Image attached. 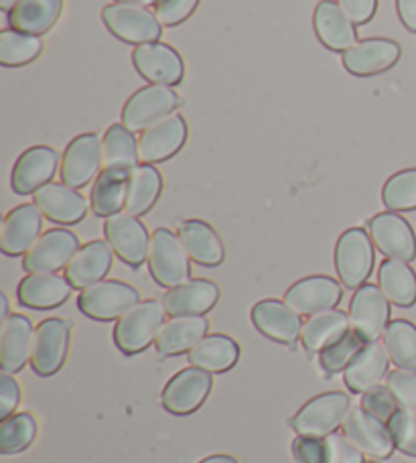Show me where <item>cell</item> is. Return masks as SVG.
<instances>
[{"instance_id": "obj_1", "label": "cell", "mask_w": 416, "mask_h": 463, "mask_svg": "<svg viewBox=\"0 0 416 463\" xmlns=\"http://www.w3.org/2000/svg\"><path fill=\"white\" fill-rule=\"evenodd\" d=\"M165 316L166 311L161 301L148 299L137 303L116 321L112 334L116 347L127 355L145 352L148 345L156 342V335L165 324Z\"/></svg>"}, {"instance_id": "obj_2", "label": "cell", "mask_w": 416, "mask_h": 463, "mask_svg": "<svg viewBox=\"0 0 416 463\" xmlns=\"http://www.w3.org/2000/svg\"><path fill=\"white\" fill-rule=\"evenodd\" d=\"M376 252L368 232L364 228H349L339 236L336 246V270L345 288H360L370 279Z\"/></svg>"}, {"instance_id": "obj_3", "label": "cell", "mask_w": 416, "mask_h": 463, "mask_svg": "<svg viewBox=\"0 0 416 463\" xmlns=\"http://www.w3.org/2000/svg\"><path fill=\"white\" fill-rule=\"evenodd\" d=\"M148 270L156 285L165 288L179 287L191 280V259L183 248L177 234L171 230L159 228L151 236L148 248Z\"/></svg>"}, {"instance_id": "obj_4", "label": "cell", "mask_w": 416, "mask_h": 463, "mask_svg": "<svg viewBox=\"0 0 416 463\" xmlns=\"http://www.w3.org/2000/svg\"><path fill=\"white\" fill-rule=\"evenodd\" d=\"M349 412V396L344 392L331 391L315 396L305 407L290 419V427L297 435L313 437V439H326L327 435L336 433L339 425Z\"/></svg>"}, {"instance_id": "obj_5", "label": "cell", "mask_w": 416, "mask_h": 463, "mask_svg": "<svg viewBox=\"0 0 416 463\" xmlns=\"http://www.w3.org/2000/svg\"><path fill=\"white\" fill-rule=\"evenodd\" d=\"M102 21L114 37L137 47L155 43L163 35V24L148 6L112 3L102 11Z\"/></svg>"}, {"instance_id": "obj_6", "label": "cell", "mask_w": 416, "mask_h": 463, "mask_svg": "<svg viewBox=\"0 0 416 463\" xmlns=\"http://www.w3.org/2000/svg\"><path fill=\"white\" fill-rule=\"evenodd\" d=\"M137 303H140V293L122 280H99L83 288L78 297L80 311L96 321L120 319Z\"/></svg>"}, {"instance_id": "obj_7", "label": "cell", "mask_w": 416, "mask_h": 463, "mask_svg": "<svg viewBox=\"0 0 416 463\" xmlns=\"http://www.w3.org/2000/svg\"><path fill=\"white\" fill-rule=\"evenodd\" d=\"M106 242L112 246L114 254L132 269L143 267L148 260V248H151V236L147 226L137 216L128 212L114 213L104 222Z\"/></svg>"}, {"instance_id": "obj_8", "label": "cell", "mask_w": 416, "mask_h": 463, "mask_svg": "<svg viewBox=\"0 0 416 463\" xmlns=\"http://www.w3.org/2000/svg\"><path fill=\"white\" fill-rule=\"evenodd\" d=\"M71 324L65 319L41 321L33 335L31 366L37 376H53L68 360Z\"/></svg>"}, {"instance_id": "obj_9", "label": "cell", "mask_w": 416, "mask_h": 463, "mask_svg": "<svg viewBox=\"0 0 416 463\" xmlns=\"http://www.w3.org/2000/svg\"><path fill=\"white\" fill-rule=\"evenodd\" d=\"M213 388L210 372L202 368H185L175 374L161 392V404L175 417H187L207 401Z\"/></svg>"}, {"instance_id": "obj_10", "label": "cell", "mask_w": 416, "mask_h": 463, "mask_svg": "<svg viewBox=\"0 0 416 463\" xmlns=\"http://www.w3.org/2000/svg\"><path fill=\"white\" fill-rule=\"evenodd\" d=\"M349 326L352 332L368 342H378L390 324V301L376 285H362L349 301Z\"/></svg>"}, {"instance_id": "obj_11", "label": "cell", "mask_w": 416, "mask_h": 463, "mask_svg": "<svg viewBox=\"0 0 416 463\" xmlns=\"http://www.w3.org/2000/svg\"><path fill=\"white\" fill-rule=\"evenodd\" d=\"M179 102V94L171 86L151 84L128 98L122 109V124L132 132H143L156 120L173 114Z\"/></svg>"}, {"instance_id": "obj_12", "label": "cell", "mask_w": 416, "mask_h": 463, "mask_svg": "<svg viewBox=\"0 0 416 463\" xmlns=\"http://www.w3.org/2000/svg\"><path fill=\"white\" fill-rule=\"evenodd\" d=\"M80 248V240L73 232L65 228L47 230L23 256V269L29 275L33 272H57L68 267Z\"/></svg>"}, {"instance_id": "obj_13", "label": "cell", "mask_w": 416, "mask_h": 463, "mask_svg": "<svg viewBox=\"0 0 416 463\" xmlns=\"http://www.w3.org/2000/svg\"><path fill=\"white\" fill-rule=\"evenodd\" d=\"M187 140V122L173 112L145 128L138 137V159L145 165L163 163L177 155Z\"/></svg>"}, {"instance_id": "obj_14", "label": "cell", "mask_w": 416, "mask_h": 463, "mask_svg": "<svg viewBox=\"0 0 416 463\" xmlns=\"http://www.w3.org/2000/svg\"><path fill=\"white\" fill-rule=\"evenodd\" d=\"M102 167V138L86 132L71 140L61 156V184L73 189L86 187L96 181Z\"/></svg>"}, {"instance_id": "obj_15", "label": "cell", "mask_w": 416, "mask_h": 463, "mask_svg": "<svg viewBox=\"0 0 416 463\" xmlns=\"http://www.w3.org/2000/svg\"><path fill=\"white\" fill-rule=\"evenodd\" d=\"M368 234L373 246L392 260L411 262L416 259V236L412 226L394 212L376 213L368 222Z\"/></svg>"}, {"instance_id": "obj_16", "label": "cell", "mask_w": 416, "mask_h": 463, "mask_svg": "<svg viewBox=\"0 0 416 463\" xmlns=\"http://www.w3.org/2000/svg\"><path fill=\"white\" fill-rule=\"evenodd\" d=\"M344 435L372 459H388L396 449L388 423L370 415L362 407L349 409L344 420Z\"/></svg>"}, {"instance_id": "obj_17", "label": "cell", "mask_w": 416, "mask_h": 463, "mask_svg": "<svg viewBox=\"0 0 416 463\" xmlns=\"http://www.w3.org/2000/svg\"><path fill=\"white\" fill-rule=\"evenodd\" d=\"M250 317H252V324L258 332L272 342L288 345L295 350L297 342L301 340V316H298L293 307H288L285 301H258L252 307Z\"/></svg>"}, {"instance_id": "obj_18", "label": "cell", "mask_w": 416, "mask_h": 463, "mask_svg": "<svg viewBox=\"0 0 416 463\" xmlns=\"http://www.w3.org/2000/svg\"><path fill=\"white\" fill-rule=\"evenodd\" d=\"M132 63L140 76L156 86H177L185 73L181 55L161 41L138 45L132 52Z\"/></svg>"}, {"instance_id": "obj_19", "label": "cell", "mask_w": 416, "mask_h": 463, "mask_svg": "<svg viewBox=\"0 0 416 463\" xmlns=\"http://www.w3.org/2000/svg\"><path fill=\"white\" fill-rule=\"evenodd\" d=\"M401 53V45L396 41L382 37L364 39L344 52V65L357 78H370L394 68Z\"/></svg>"}, {"instance_id": "obj_20", "label": "cell", "mask_w": 416, "mask_h": 463, "mask_svg": "<svg viewBox=\"0 0 416 463\" xmlns=\"http://www.w3.org/2000/svg\"><path fill=\"white\" fill-rule=\"evenodd\" d=\"M57 167H60V155L52 146H33L16 159L13 167L11 185L14 194L31 195L41 187L52 184Z\"/></svg>"}, {"instance_id": "obj_21", "label": "cell", "mask_w": 416, "mask_h": 463, "mask_svg": "<svg viewBox=\"0 0 416 463\" xmlns=\"http://www.w3.org/2000/svg\"><path fill=\"white\" fill-rule=\"evenodd\" d=\"M344 291L341 283L326 275H313L297 280L285 293V303L293 307L298 316H315L319 311L336 309Z\"/></svg>"}, {"instance_id": "obj_22", "label": "cell", "mask_w": 416, "mask_h": 463, "mask_svg": "<svg viewBox=\"0 0 416 463\" xmlns=\"http://www.w3.org/2000/svg\"><path fill=\"white\" fill-rule=\"evenodd\" d=\"M43 228V213L35 203H23L6 213L0 228V250L6 256H24L37 242Z\"/></svg>"}, {"instance_id": "obj_23", "label": "cell", "mask_w": 416, "mask_h": 463, "mask_svg": "<svg viewBox=\"0 0 416 463\" xmlns=\"http://www.w3.org/2000/svg\"><path fill=\"white\" fill-rule=\"evenodd\" d=\"M41 213L55 224L71 226L78 224L88 213V202L78 189H73L65 184H47L33 194Z\"/></svg>"}, {"instance_id": "obj_24", "label": "cell", "mask_w": 416, "mask_h": 463, "mask_svg": "<svg viewBox=\"0 0 416 463\" xmlns=\"http://www.w3.org/2000/svg\"><path fill=\"white\" fill-rule=\"evenodd\" d=\"M218 301L220 288L207 279H194L179 287H173L161 299L166 316L171 317L205 316L207 311H212L215 307Z\"/></svg>"}, {"instance_id": "obj_25", "label": "cell", "mask_w": 416, "mask_h": 463, "mask_svg": "<svg viewBox=\"0 0 416 463\" xmlns=\"http://www.w3.org/2000/svg\"><path fill=\"white\" fill-rule=\"evenodd\" d=\"M71 283L55 272H33L16 287V299L23 307L47 311L55 309L70 299Z\"/></svg>"}, {"instance_id": "obj_26", "label": "cell", "mask_w": 416, "mask_h": 463, "mask_svg": "<svg viewBox=\"0 0 416 463\" xmlns=\"http://www.w3.org/2000/svg\"><path fill=\"white\" fill-rule=\"evenodd\" d=\"M112 246L104 240H91L83 244L65 267V279L80 291L99 283L112 269Z\"/></svg>"}, {"instance_id": "obj_27", "label": "cell", "mask_w": 416, "mask_h": 463, "mask_svg": "<svg viewBox=\"0 0 416 463\" xmlns=\"http://www.w3.org/2000/svg\"><path fill=\"white\" fill-rule=\"evenodd\" d=\"M33 326L29 317L8 316L0 326V366L6 374L21 372L31 360Z\"/></svg>"}, {"instance_id": "obj_28", "label": "cell", "mask_w": 416, "mask_h": 463, "mask_svg": "<svg viewBox=\"0 0 416 463\" xmlns=\"http://www.w3.org/2000/svg\"><path fill=\"white\" fill-rule=\"evenodd\" d=\"M313 27L321 43L331 52H347L357 43L355 23L341 11L336 0H321L315 8Z\"/></svg>"}, {"instance_id": "obj_29", "label": "cell", "mask_w": 416, "mask_h": 463, "mask_svg": "<svg viewBox=\"0 0 416 463\" xmlns=\"http://www.w3.org/2000/svg\"><path fill=\"white\" fill-rule=\"evenodd\" d=\"M177 236L191 260L202 267H220L226 259L223 242L207 222L185 220L177 226Z\"/></svg>"}, {"instance_id": "obj_30", "label": "cell", "mask_w": 416, "mask_h": 463, "mask_svg": "<svg viewBox=\"0 0 416 463\" xmlns=\"http://www.w3.org/2000/svg\"><path fill=\"white\" fill-rule=\"evenodd\" d=\"M388 360L384 345L378 342L365 344L362 352L344 370V380L349 392L365 394L372 388L380 386L382 378L388 376Z\"/></svg>"}, {"instance_id": "obj_31", "label": "cell", "mask_w": 416, "mask_h": 463, "mask_svg": "<svg viewBox=\"0 0 416 463\" xmlns=\"http://www.w3.org/2000/svg\"><path fill=\"white\" fill-rule=\"evenodd\" d=\"M207 319L203 316H181L165 321L159 335H156V354L163 358L185 354L197 345L207 334Z\"/></svg>"}, {"instance_id": "obj_32", "label": "cell", "mask_w": 416, "mask_h": 463, "mask_svg": "<svg viewBox=\"0 0 416 463\" xmlns=\"http://www.w3.org/2000/svg\"><path fill=\"white\" fill-rule=\"evenodd\" d=\"M349 316L339 309L319 311L303 324L301 344L309 354H321L349 334Z\"/></svg>"}, {"instance_id": "obj_33", "label": "cell", "mask_w": 416, "mask_h": 463, "mask_svg": "<svg viewBox=\"0 0 416 463\" xmlns=\"http://www.w3.org/2000/svg\"><path fill=\"white\" fill-rule=\"evenodd\" d=\"M191 366L202 368L210 374H222L236 366L240 360V345L223 334L205 335L202 342L187 352Z\"/></svg>"}, {"instance_id": "obj_34", "label": "cell", "mask_w": 416, "mask_h": 463, "mask_svg": "<svg viewBox=\"0 0 416 463\" xmlns=\"http://www.w3.org/2000/svg\"><path fill=\"white\" fill-rule=\"evenodd\" d=\"M61 8L63 0H19L8 11V24L11 29L41 37L53 29Z\"/></svg>"}, {"instance_id": "obj_35", "label": "cell", "mask_w": 416, "mask_h": 463, "mask_svg": "<svg viewBox=\"0 0 416 463\" xmlns=\"http://www.w3.org/2000/svg\"><path fill=\"white\" fill-rule=\"evenodd\" d=\"M128 175L130 173L127 171L104 169L96 177L90 192V205L98 218H110L124 210V205H127Z\"/></svg>"}, {"instance_id": "obj_36", "label": "cell", "mask_w": 416, "mask_h": 463, "mask_svg": "<svg viewBox=\"0 0 416 463\" xmlns=\"http://www.w3.org/2000/svg\"><path fill=\"white\" fill-rule=\"evenodd\" d=\"M163 192V177L155 165L140 163L138 167L130 171L128 189H127V205L124 210L132 216H145L159 202Z\"/></svg>"}, {"instance_id": "obj_37", "label": "cell", "mask_w": 416, "mask_h": 463, "mask_svg": "<svg viewBox=\"0 0 416 463\" xmlns=\"http://www.w3.org/2000/svg\"><path fill=\"white\" fill-rule=\"evenodd\" d=\"M378 287L396 307H412L416 303V272L409 262L388 259L380 264Z\"/></svg>"}, {"instance_id": "obj_38", "label": "cell", "mask_w": 416, "mask_h": 463, "mask_svg": "<svg viewBox=\"0 0 416 463\" xmlns=\"http://www.w3.org/2000/svg\"><path fill=\"white\" fill-rule=\"evenodd\" d=\"M138 140L124 124H112L102 138V167L130 173L138 167Z\"/></svg>"}, {"instance_id": "obj_39", "label": "cell", "mask_w": 416, "mask_h": 463, "mask_svg": "<svg viewBox=\"0 0 416 463\" xmlns=\"http://www.w3.org/2000/svg\"><path fill=\"white\" fill-rule=\"evenodd\" d=\"M382 345L390 362L401 370L416 372V326L406 319L390 321L382 334Z\"/></svg>"}, {"instance_id": "obj_40", "label": "cell", "mask_w": 416, "mask_h": 463, "mask_svg": "<svg viewBox=\"0 0 416 463\" xmlns=\"http://www.w3.org/2000/svg\"><path fill=\"white\" fill-rule=\"evenodd\" d=\"M43 52V41L29 33L5 29L0 33V63L6 68H19L35 61Z\"/></svg>"}, {"instance_id": "obj_41", "label": "cell", "mask_w": 416, "mask_h": 463, "mask_svg": "<svg viewBox=\"0 0 416 463\" xmlns=\"http://www.w3.org/2000/svg\"><path fill=\"white\" fill-rule=\"evenodd\" d=\"M37 437V423L29 412H16L8 419H3L0 423V451L5 456H13V453H21Z\"/></svg>"}, {"instance_id": "obj_42", "label": "cell", "mask_w": 416, "mask_h": 463, "mask_svg": "<svg viewBox=\"0 0 416 463\" xmlns=\"http://www.w3.org/2000/svg\"><path fill=\"white\" fill-rule=\"evenodd\" d=\"M382 202L390 212L416 210V169L394 173L382 187Z\"/></svg>"}, {"instance_id": "obj_43", "label": "cell", "mask_w": 416, "mask_h": 463, "mask_svg": "<svg viewBox=\"0 0 416 463\" xmlns=\"http://www.w3.org/2000/svg\"><path fill=\"white\" fill-rule=\"evenodd\" d=\"M364 345L365 342L354 332L347 334L345 337H341L337 344L329 345L327 350H323L319 354L321 370L326 372V374H337V372L345 370L355 355L362 352Z\"/></svg>"}, {"instance_id": "obj_44", "label": "cell", "mask_w": 416, "mask_h": 463, "mask_svg": "<svg viewBox=\"0 0 416 463\" xmlns=\"http://www.w3.org/2000/svg\"><path fill=\"white\" fill-rule=\"evenodd\" d=\"M390 435L398 451H402L404 456L416 458V415L409 411L398 409L388 420Z\"/></svg>"}, {"instance_id": "obj_45", "label": "cell", "mask_w": 416, "mask_h": 463, "mask_svg": "<svg viewBox=\"0 0 416 463\" xmlns=\"http://www.w3.org/2000/svg\"><path fill=\"white\" fill-rule=\"evenodd\" d=\"M386 386L392 392L398 409L416 415V372L401 368L388 372Z\"/></svg>"}, {"instance_id": "obj_46", "label": "cell", "mask_w": 416, "mask_h": 463, "mask_svg": "<svg viewBox=\"0 0 416 463\" xmlns=\"http://www.w3.org/2000/svg\"><path fill=\"white\" fill-rule=\"evenodd\" d=\"M323 443H326L327 463H365L364 451L344 433H331Z\"/></svg>"}, {"instance_id": "obj_47", "label": "cell", "mask_w": 416, "mask_h": 463, "mask_svg": "<svg viewBox=\"0 0 416 463\" xmlns=\"http://www.w3.org/2000/svg\"><path fill=\"white\" fill-rule=\"evenodd\" d=\"M197 5L199 0H159L155 5V14L163 27H177L194 14Z\"/></svg>"}, {"instance_id": "obj_48", "label": "cell", "mask_w": 416, "mask_h": 463, "mask_svg": "<svg viewBox=\"0 0 416 463\" xmlns=\"http://www.w3.org/2000/svg\"><path fill=\"white\" fill-rule=\"evenodd\" d=\"M362 409L368 411L370 415H373L380 420H384V423H388L390 417L394 415V412L398 411V404L394 401L392 392L388 391V386H376L372 388V391H368L365 394H362Z\"/></svg>"}, {"instance_id": "obj_49", "label": "cell", "mask_w": 416, "mask_h": 463, "mask_svg": "<svg viewBox=\"0 0 416 463\" xmlns=\"http://www.w3.org/2000/svg\"><path fill=\"white\" fill-rule=\"evenodd\" d=\"M290 448H293V456L297 463H327L326 443L321 439L297 435Z\"/></svg>"}, {"instance_id": "obj_50", "label": "cell", "mask_w": 416, "mask_h": 463, "mask_svg": "<svg viewBox=\"0 0 416 463\" xmlns=\"http://www.w3.org/2000/svg\"><path fill=\"white\" fill-rule=\"evenodd\" d=\"M21 402V388L16 380L6 374L0 376V419H8Z\"/></svg>"}, {"instance_id": "obj_51", "label": "cell", "mask_w": 416, "mask_h": 463, "mask_svg": "<svg viewBox=\"0 0 416 463\" xmlns=\"http://www.w3.org/2000/svg\"><path fill=\"white\" fill-rule=\"evenodd\" d=\"M336 3L355 24H365L372 21L378 8V0H336Z\"/></svg>"}, {"instance_id": "obj_52", "label": "cell", "mask_w": 416, "mask_h": 463, "mask_svg": "<svg viewBox=\"0 0 416 463\" xmlns=\"http://www.w3.org/2000/svg\"><path fill=\"white\" fill-rule=\"evenodd\" d=\"M396 11L404 27L416 33V0H396Z\"/></svg>"}, {"instance_id": "obj_53", "label": "cell", "mask_w": 416, "mask_h": 463, "mask_svg": "<svg viewBox=\"0 0 416 463\" xmlns=\"http://www.w3.org/2000/svg\"><path fill=\"white\" fill-rule=\"evenodd\" d=\"M199 463H238L232 456H223V453H218V456H210L203 458Z\"/></svg>"}, {"instance_id": "obj_54", "label": "cell", "mask_w": 416, "mask_h": 463, "mask_svg": "<svg viewBox=\"0 0 416 463\" xmlns=\"http://www.w3.org/2000/svg\"><path fill=\"white\" fill-rule=\"evenodd\" d=\"M116 3H124V5H138V6H151L156 5L159 0H116Z\"/></svg>"}, {"instance_id": "obj_55", "label": "cell", "mask_w": 416, "mask_h": 463, "mask_svg": "<svg viewBox=\"0 0 416 463\" xmlns=\"http://www.w3.org/2000/svg\"><path fill=\"white\" fill-rule=\"evenodd\" d=\"M0 317L3 319L8 317V299L5 293H0Z\"/></svg>"}, {"instance_id": "obj_56", "label": "cell", "mask_w": 416, "mask_h": 463, "mask_svg": "<svg viewBox=\"0 0 416 463\" xmlns=\"http://www.w3.org/2000/svg\"><path fill=\"white\" fill-rule=\"evenodd\" d=\"M16 3H19V0H0V8H3L5 13H8Z\"/></svg>"}]
</instances>
